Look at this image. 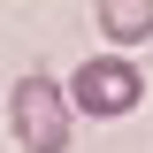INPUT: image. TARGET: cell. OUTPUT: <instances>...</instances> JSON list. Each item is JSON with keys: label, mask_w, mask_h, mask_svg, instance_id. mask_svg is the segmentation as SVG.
<instances>
[{"label": "cell", "mask_w": 153, "mask_h": 153, "mask_svg": "<svg viewBox=\"0 0 153 153\" xmlns=\"http://www.w3.org/2000/svg\"><path fill=\"white\" fill-rule=\"evenodd\" d=\"M69 123H76V100L69 84L54 76H16V92H8V130H16L23 153H69Z\"/></svg>", "instance_id": "6da1fadb"}, {"label": "cell", "mask_w": 153, "mask_h": 153, "mask_svg": "<svg viewBox=\"0 0 153 153\" xmlns=\"http://www.w3.org/2000/svg\"><path fill=\"white\" fill-rule=\"evenodd\" d=\"M69 100H76V115L115 123V115H130L138 100H146V76H138V61H123V54H92V61L69 69Z\"/></svg>", "instance_id": "7a4b0ae2"}, {"label": "cell", "mask_w": 153, "mask_h": 153, "mask_svg": "<svg viewBox=\"0 0 153 153\" xmlns=\"http://www.w3.org/2000/svg\"><path fill=\"white\" fill-rule=\"evenodd\" d=\"M100 31H107V46H146L153 38V0H92Z\"/></svg>", "instance_id": "3957f363"}]
</instances>
